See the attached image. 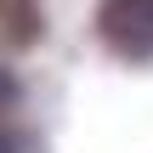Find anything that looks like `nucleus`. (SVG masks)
Segmentation results:
<instances>
[{
  "label": "nucleus",
  "mask_w": 153,
  "mask_h": 153,
  "mask_svg": "<svg viewBox=\"0 0 153 153\" xmlns=\"http://www.w3.org/2000/svg\"><path fill=\"white\" fill-rule=\"evenodd\" d=\"M102 28L131 51H153V0H108Z\"/></svg>",
  "instance_id": "nucleus-1"
},
{
  "label": "nucleus",
  "mask_w": 153,
  "mask_h": 153,
  "mask_svg": "<svg viewBox=\"0 0 153 153\" xmlns=\"http://www.w3.org/2000/svg\"><path fill=\"white\" fill-rule=\"evenodd\" d=\"M0 153H17V148H11V136H0Z\"/></svg>",
  "instance_id": "nucleus-2"
}]
</instances>
